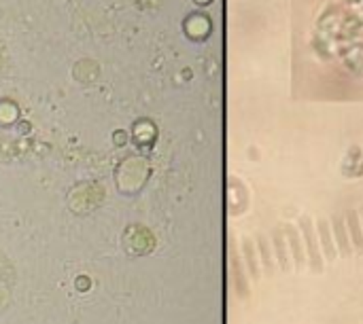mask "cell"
<instances>
[{
    "mask_svg": "<svg viewBox=\"0 0 363 324\" xmlns=\"http://www.w3.org/2000/svg\"><path fill=\"white\" fill-rule=\"evenodd\" d=\"M345 221H347V229H349V237H351V244L353 250L357 254H363V225H361V214L357 210H349L345 214Z\"/></svg>",
    "mask_w": 363,
    "mask_h": 324,
    "instance_id": "6",
    "label": "cell"
},
{
    "mask_svg": "<svg viewBox=\"0 0 363 324\" xmlns=\"http://www.w3.org/2000/svg\"><path fill=\"white\" fill-rule=\"evenodd\" d=\"M272 242H274L276 261H279V265H281L283 271H289L291 269V254H289V246H287V240H285V235H283L281 229H274Z\"/></svg>",
    "mask_w": 363,
    "mask_h": 324,
    "instance_id": "7",
    "label": "cell"
},
{
    "mask_svg": "<svg viewBox=\"0 0 363 324\" xmlns=\"http://www.w3.org/2000/svg\"><path fill=\"white\" fill-rule=\"evenodd\" d=\"M260 250H262V258H264V265L266 267H274V261H272V254H270V246L266 242V237L260 240Z\"/></svg>",
    "mask_w": 363,
    "mask_h": 324,
    "instance_id": "8",
    "label": "cell"
},
{
    "mask_svg": "<svg viewBox=\"0 0 363 324\" xmlns=\"http://www.w3.org/2000/svg\"><path fill=\"white\" fill-rule=\"evenodd\" d=\"M316 229H318V244H321L323 258H327V261H336V258H338V248H336V242H334L329 221L327 219H318L316 221Z\"/></svg>",
    "mask_w": 363,
    "mask_h": 324,
    "instance_id": "5",
    "label": "cell"
},
{
    "mask_svg": "<svg viewBox=\"0 0 363 324\" xmlns=\"http://www.w3.org/2000/svg\"><path fill=\"white\" fill-rule=\"evenodd\" d=\"M331 227H334V242L338 248V256H353V244H351V237H349V229H347V221H345V214H336L331 219Z\"/></svg>",
    "mask_w": 363,
    "mask_h": 324,
    "instance_id": "4",
    "label": "cell"
},
{
    "mask_svg": "<svg viewBox=\"0 0 363 324\" xmlns=\"http://www.w3.org/2000/svg\"><path fill=\"white\" fill-rule=\"evenodd\" d=\"M285 233V240L289 246V254H291V261H293V269L295 271H302L306 267V250H304V240L302 235L297 233V229L293 225H285L283 229Z\"/></svg>",
    "mask_w": 363,
    "mask_h": 324,
    "instance_id": "3",
    "label": "cell"
},
{
    "mask_svg": "<svg viewBox=\"0 0 363 324\" xmlns=\"http://www.w3.org/2000/svg\"><path fill=\"white\" fill-rule=\"evenodd\" d=\"M300 229H302V240L306 246L308 267L314 273H321L323 271V252H321V244H318V235L314 233V225L308 216H302L300 219Z\"/></svg>",
    "mask_w": 363,
    "mask_h": 324,
    "instance_id": "2",
    "label": "cell"
},
{
    "mask_svg": "<svg viewBox=\"0 0 363 324\" xmlns=\"http://www.w3.org/2000/svg\"><path fill=\"white\" fill-rule=\"evenodd\" d=\"M312 45L336 68L363 77V0H325L314 19Z\"/></svg>",
    "mask_w": 363,
    "mask_h": 324,
    "instance_id": "1",
    "label": "cell"
},
{
    "mask_svg": "<svg viewBox=\"0 0 363 324\" xmlns=\"http://www.w3.org/2000/svg\"><path fill=\"white\" fill-rule=\"evenodd\" d=\"M361 225H363V214H361Z\"/></svg>",
    "mask_w": 363,
    "mask_h": 324,
    "instance_id": "9",
    "label": "cell"
}]
</instances>
